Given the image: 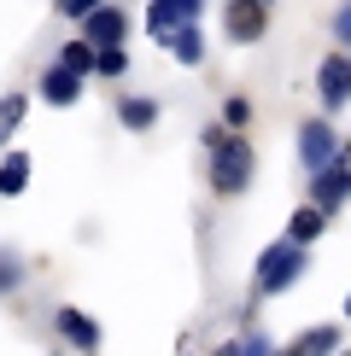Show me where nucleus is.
I'll return each mask as SVG.
<instances>
[{
    "label": "nucleus",
    "instance_id": "8",
    "mask_svg": "<svg viewBox=\"0 0 351 356\" xmlns=\"http://www.w3.org/2000/svg\"><path fill=\"white\" fill-rule=\"evenodd\" d=\"M82 82H88V76H77L70 65H58V58H53V65L41 70V99H47V106H77V99H82Z\"/></svg>",
    "mask_w": 351,
    "mask_h": 356
},
{
    "label": "nucleus",
    "instance_id": "19",
    "mask_svg": "<svg viewBox=\"0 0 351 356\" xmlns=\"http://www.w3.org/2000/svg\"><path fill=\"white\" fill-rule=\"evenodd\" d=\"M223 123H228V129H246V123H252V99H246V94H228V99H223Z\"/></svg>",
    "mask_w": 351,
    "mask_h": 356
},
{
    "label": "nucleus",
    "instance_id": "5",
    "mask_svg": "<svg viewBox=\"0 0 351 356\" xmlns=\"http://www.w3.org/2000/svg\"><path fill=\"white\" fill-rule=\"evenodd\" d=\"M223 29L228 41H263V29H270V6L263 0H223Z\"/></svg>",
    "mask_w": 351,
    "mask_h": 356
},
{
    "label": "nucleus",
    "instance_id": "1",
    "mask_svg": "<svg viewBox=\"0 0 351 356\" xmlns=\"http://www.w3.org/2000/svg\"><path fill=\"white\" fill-rule=\"evenodd\" d=\"M311 269V245H299V240H270L258 251V263H252V292L258 298H281V292L299 286V275Z\"/></svg>",
    "mask_w": 351,
    "mask_h": 356
},
{
    "label": "nucleus",
    "instance_id": "3",
    "mask_svg": "<svg viewBox=\"0 0 351 356\" xmlns=\"http://www.w3.org/2000/svg\"><path fill=\"white\" fill-rule=\"evenodd\" d=\"M334 152H340V135H334V123H328V117H304V123H299V164H304V175L322 170Z\"/></svg>",
    "mask_w": 351,
    "mask_h": 356
},
{
    "label": "nucleus",
    "instance_id": "7",
    "mask_svg": "<svg viewBox=\"0 0 351 356\" xmlns=\"http://www.w3.org/2000/svg\"><path fill=\"white\" fill-rule=\"evenodd\" d=\"M82 35L94 41V47H117V41H129V12L111 6V0H100V6L82 18Z\"/></svg>",
    "mask_w": 351,
    "mask_h": 356
},
{
    "label": "nucleus",
    "instance_id": "6",
    "mask_svg": "<svg viewBox=\"0 0 351 356\" xmlns=\"http://www.w3.org/2000/svg\"><path fill=\"white\" fill-rule=\"evenodd\" d=\"M199 12H205V0H153V6H146V35H153L158 47H170V29L199 18Z\"/></svg>",
    "mask_w": 351,
    "mask_h": 356
},
{
    "label": "nucleus",
    "instance_id": "11",
    "mask_svg": "<svg viewBox=\"0 0 351 356\" xmlns=\"http://www.w3.org/2000/svg\"><path fill=\"white\" fill-rule=\"evenodd\" d=\"M170 53H176V65H205V29H199V18H187V24H176L170 29Z\"/></svg>",
    "mask_w": 351,
    "mask_h": 356
},
{
    "label": "nucleus",
    "instance_id": "23",
    "mask_svg": "<svg viewBox=\"0 0 351 356\" xmlns=\"http://www.w3.org/2000/svg\"><path fill=\"white\" fill-rule=\"evenodd\" d=\"M345 321H351V292H345Z\"/></svg>",
    "mask_w": 351,
    "mask_h": 356
},
{
    "label": "nucleus",
    "instance_id": "2",
    "mask_svg": "<svg viewBox=\"0 0 351 356\" xmlns=\"http://www.w3.org/2000/svg\"><path fill=\"white\" fill-rule=\"evenodd\" d=\"M252 175H258L252 140H246L240 129H228V135L211 146V193H217V199H240V193L252 187Z\"/></svg>",
    "mask_w": 351,
    "mask_h": 356
},
{
    "label": "nucleus",
    "instance_id": "22",
    "mask_svg": "<svg viewBox=\"0 0 351 356\" xmlns=\"http://www.w3.org/2000/svg\"><path fill=\"white\" fill-rule=\"evenodd\" d=\"M334 35H340V41H345V47H351V0H345V6H340V12H334Z\"/></svg>",
    "mask_w": 351,
    "mask_h": 356
},
{
    "label": "nucleus",
    "instance_id": "9",
    "mask_svg": "<svg viewBox=\"0 0 351 356\" xmlns=\"http://www.w3.org/2000/svg\"><path fill=\"white\" fill-rule=\"evenodd\" d=\"M53 327H58V339H65V345H77V350H94L100 345V321L94 316H88V309H58V316H53Z\"/></svg>",
    "mask_w": 351,
    "mask_h": 356
},
{
    "label": "nucleus",
    "instance_id": "20",
    "mask_svg": "<svg viewBox=\"0 0 351 356\" xmlns=\"http://www.w3.org/2000/svg\"><path fill=\"white\" fill-rule=\"evenodd\" d=\"M53 6H58V18H70V24H82L88 12L100 6V0H53Z\"/></svg>",
    "mask_w": 351,
    "mask_h": 356
},
{
    "label": "nucleus",
    "instance_id": "13",
    "mask_svg": "<svg viewBox=\"0 0 351 356\" xmlns=\"http://www.w3.org/2000/svg\"><path fill=\"white\" fill-rule=\"evenodd\" d=\"M29 187V152H0V199H18Z\"/></svg>",
    "mask_w": 351,
    "mask_h": 356
},
{
    "label": "nucleus",
    "instance_id": "21",
    "mask_svg": "<svg viewBox=\"0 0 351 356\" xmlns=\"http://www.w3.org/2000/svg\"><path fill=\"white\" fill-rule=\"evenodd\" d=\"M228 350H252V356H263V350H275V345H270V333H246V339H234Z\"/></svg>",
    "mask_w": 351,
    "mask_h": 356
},
{
    "label": "nucleus",
    "instance_id": "14",
    "mask_svg": "<svg viewBox=\"0 0 351 356\" xmlns=\"http://www.w3.org/2000/svg\"><path fill=\"white\" fill-rule=\"evenodd\" d=\"M340 327H334V321H328V327H304L299 339H292V350H299V356H328V350H340Z\"/></svg>",
    "mask_w": 351,
    "mask_h": 356
},
{
    "label": "nucleus",
    "instance_id": "16",
    "mask_svg": "<svg viewBox=\"0 0 351 356\" xmlns=\"http://www.w3.org/2000/svg\"><path fill=\"white\" fill-rule=\"evenodd\" d=\"M24 111H29V94H0V140L24 129Z\"/></svg>",
    "mask_w": 351,
    "mask_h": 356
},
{
    "label": "nucleus",
    "instance_id": "18",
    "mask_svg": "<svg viewBox=\"0 0 351 356\" xmlns=\"http://www.w3.org/2000/svg\"><path fill=\"white\" fill-rule=\"evenodd\" d=\"M24 286V257L18 251H0V292H18Z\"/></svg>",
    "mask_w": 351,
    "mask_h": 356
},
{
    "label": "nucleus",
    "instance_id": "4",
    "mask_svg": "<svg viewBox=\"0 0 351 356\" xmlns=\"http://www.w3.org/2000/svg\"><path fill=\"white\" fill-rule=\"evenodd\" d=\"M316 94H322V111H345V99H351V58L345 53H328L316 65Z\"/></svg>",
    "mask_w": 351,
    "mask_h": 356
},
{
    "label": "nucleus",
    "instance_id": "12",
    "mask_svg": "<svg viewBox=\"0 0 351 356\" xmlns=\"http://www.w3.org/2000/svg\"><path fill=\"white\" fill-rule=\"evenodd\" d=\"M117 123H123L129 135H146V129L158 123V99H146V94H123V99H117Z\"/></svg>",
    "mask_w": 351,
    "mask_h": 356
},
{
    "label": "nucleus",
    "instance_id": "15",
    "mask_svg": "<svg viewBox=\"0 0 351 356\" xmlns=\"http://www.w3.org/2000/svg\"><path fill=\"white\" fill-rule=\"evenodd\" d=\"M58 65H70L77 76H94V41H88V35L65 41V47H58Z\"/></svg>",
    "mask_w": 351,
    "mask_h": 356
},
{
    "label": "nucleus",
    "instance_id": "10",
    "mask_svg": "<svg viewBox=\"0 0 351 356\" xmlns=\"http://www.w3.org/2000/svg\"><path fill=\"white\" fill-rule=\"evenodd\" d=\"M328 222H334V216L322 211V204H311V199H304L299 211L287 216V240H299V245H316L322 234H328Z\"/></svg>",
    "mask_w": 351,
    "mask_h": 356
},
{
    "label": "nucleus",
    "instance_id": "17",
    "mask_svg": "<svg viewBox=\"0 0 351 356\" xmlns=\"http://www.w3.org/2000/svg\"><path fill=\"white\" fill-rule=\"evenodd\" d=\"M94 76H129V53H123V41L117 47H94Z\"/></svg>",
    "mask_w": 351,
    "mask_h": 356
},
{
    "label": "nucleus",
    "instance_id": "24",
    "mask_svg": "<svg viewBox=\"0 0 351 356\" xmlns=\"http://www.w3.org/2000/svg\"><path fill=\"white\" fill-rule=\"evenodd\" d=\"M263 6H275V0H263Z\"/></svg>",
    "mask_w": 351,
    "mask_h": 356
}]
</instances>
